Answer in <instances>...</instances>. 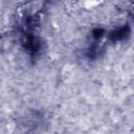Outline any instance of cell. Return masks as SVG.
<instances>
[{
	"label": "cell",
	"instance_id": "6da1fadb",
	"mask_svg": "<svg viewBox=\"0 0 134 134\" xmlns=\"http://www.w3.org/2000/svg\"><path fill=\"white\" fill-rule=\"evenodd\" d=\"M40 20L38 15L26 14L19 25L20 42L23 49L30 55V58H37L42 50V40L37 35V28Z\"/></svg>",
	"mask_w": 134,
	"mask_h": 134
},
{
	"label": "cell",
	"instance_id": "7a4b0ae2",
	"mask_svg": "<svg viewBox=\"0 0 134 134\" xmlns=\"http://www.w3.org/2000/svg\"><path fill=\"white\" fill-rule=\"evenodd\" d=\"M17 127L22 134H38L47 125V118L39 109H28L17 117Z\"/></svg>",
	"mask_w": 134,
	"mask_h": 134
},
{
	"label": "cell",
	"instance_id": "3957f363",
	"mask_svg": "<svg viewBox=\"0 0 134 134\" xmlns=\"http://www.w3.org/2000/svg\"><path fill=\"white\" fill-rule=\"evenodd\" d=\"M129 35H130V27L128 25H124L113 29L109 35V39L112 42H119L126 40Z\"/></svg>",
	"mask_w": 134,
	"mask_h": 134
},
{
	"label": "cell",
	"instance_id": "277c9868",
	"mask_svg": "<svg viewBox=\"0 0 134 134\" xmlns=\"http://www.w3.org/2000/svg\"><path fill=\"white\" fill-rule=\"evenodd\" d=\"M104 49H105V48H104L99 43H97V41H95V42H93V43L89 46V48H88V50H87L86 55H87L90 60L98 59V58L102 55V53H103Z\"/></svg>",
	"mask_w": 134,
	"mask_h": 134
}]
</instances>
